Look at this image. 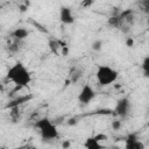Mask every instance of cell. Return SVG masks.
<instances>
[{"label":"cell","instance_id":"44dd1931","mask_svg":"<svg viewBox=\"0 0 149 149\" xmlns=\"http://www.w3.org/2000/svg\"><path fill=\"white\" fill-rule=\"evenodd\" d=\"M64 148H69L70 147V142L69 141H65V142H63V144H62Z\"/></svg>","mask_w":149,"mask_h":149},{"label":"cell","instance_id":"9c48e42d","mask_svg":"<svg viewBox=\"0 0 149 149\" xmlns=\"http://www.w3.org/2000/svg\"><path fill=\"white\" fill-rule=\"evenodd\" d=\"M84 147L87 148V149H100V148H101V144H100L99 141L95 140L94 136H93V137L86 139V141L84 142Z\"/></svg>","mask_w":149,"mask_h":149},{"label":"cell","instance_id":"ac0fdd59","mask_svg":"<svg viewBox=\"0 0 149 149\" xmlns=\"http://www.w3.org/2000/svg\"><path fill=\"white\" fill-rule=\"evenodd\" d=\"M126 45L129 47V48L133 47V45H134V40H133L132 37H128V38L126 40Z\"/></svg>","mask_w":149,"mask_h":149},{"label":"cell","instance_id":"5b68a950","mask_svg":"<svg viewBox=\"0 0 149 149\" xmlns=\"http://www.w3.org/2000/svg\"><path fill=\"white\" fill-rule=\"evenodd\" d=\"M129 109H130V101L128 98H121L116 101V106H115V112L121 118H125L128 115L129 113Z\"/></svg>","mask_w":149,"mask_h":149},{"label":"cell","instance_id":"4fadbf2b","mask_svg":"<svg viewBox=\"0 0 149 149\" xmlns=\"http://www.w3.org/2000/svg\"><path fill=\"white\" fill-rule=\"evenodd\" d=\"M101 48H102V41L95 40V41L92 43V49H93L94 51H99V50H101Z\"/></svg>","mask_w":149,"mask_h":149},{"label":"cell","instance_id":"ba28073f","mask_svg":"<svg viewBox=\"0 0 149 149\" xmlns=\"http://www.w3.org/2000/svg\"><path fill=\"white\" fill-rule=\"evenodd\" d=\"M64 45H66V44H64V43H62L59 41H56V40H50L49 41V48H50L51 52L54 55H56V56L59 54V49L62 47H64Z\"/></svg>","mask_w":149,"mask_h":149},{"label":"cell","instance_id":"2e32d148","mask_svg":"<svg viewBox=\"0 0 149 149\" xmlns=\"http://www.w3.org/2000/svg\"><path fill=\"white\" fill-rule=\"evenodd\" d=\"M19 50V44L17 43H14V44H12L10 47H9V51L10 52H16Z\"/></svg>","mask_w":149,"mask_h":149},{"label":"cell","instance_id":"7c38bea8","mask_svg":"<svg viewBox=\"0 0 149 149\" xmlns=\"http://www.w3.org/2000/svg\"><path fill=\"white\" fill-rule=\"evenodd\" d=\"M136 140H139V139H137V134L130 133V134H128L127 137H126V144H129V143H132V142H134V141H136Z\"/></svg>","mask_w":149,"mask_h":149},{"label":"cell","instance_id":"e0dca14e","mask_svg":"<svg viewBox=\"0 0 149 149\" xmlns=\"http://www.w3.org/2000/svg\"><path fill=\"white\" fill-rule=\"evenodd\" d=\"M94 139H95V140H98V141L100 142V141L106 140V139H107V136H106L105 134H98V135H95V136H94Z\"/></svg>","mask_w":149,"mask_h":149},{"label":"cell","instance_id":"8fae6325","mask_svg":"<svg viewBox=\"0 0 149 149\" xmlns=\"http://www.w3.org/2000/svg\"><path fill=\"white\" fill-rule=\"evenodd\" d=\"M142 70L144 72V76L148 77L149 76V57H144L143 62H142Z\"/></svg>","mask_w":149,"mask_h":149},{"label":"cell","instance_id":"6da1fadb","mask_svg":"<svg viewBox=\"0 0 149 149\" xmlns=\"http://www.w3.org/2000/svg\"><path fill=\"white\" fill-rule=\"evenodd\" d=\"M7 78L12 83H14L19 88L28 86L31 81V74L29 70L21 62H16L14 65H12L8 69Z\"/></svg>","mask_w":149,"mask_h":149},{"label":"cell","instance_id":"d6986e66","mask_svg":"<svg viewBox=\"0 0 149 149\" xmlns=\"http://www.w3.org/2000/svg\"><path fill=\"white\" fill-rule=\"evenodd\" d=\"M92 1H93V0H84L81 5H83L84 7H88V6H90V5L92 3Z\"/></svg>","mask_w":149,"mask_h":149},{"label":"cell","instance_id":"9a60e30c","mask_svg":"<svg viewBox=\"0 0 149 149\" xmlns=\"http://www.w3.org/2000/svg\"><path fill=\"white\" fill-rule=\"evenodd\" d=\"M80 76H81V74H80V72L72 73V74H71V81H72V83H77V81H78V79L80 78Z\"/></svg>","mask_w":149,"mask_h":149},{"label":"cell","instance_id":"3957f363","mask_svg":"<svg viewBox=\"0 0 149 149\" xmlns=\"http://www.w3.org/2000/svg\"><path fill=\"white\" fill-rule=\"evenodd\" d=\"M95 77L100 85L107 86V85L113 84L118 79L119 72L108 65H99L95 72Z\"/></svg>","mask_w":149,"mask_h":149},{"label":"cell","instance_id":"ffe728a7","mask_svg":"<svg viewBox=\"0 0 149 149\" xmlns=\"http://www.w3.org/2000/svg\"><path fill=\"white\" fill-rule=\"evenodd\" d=\"M68 123H69L70 126H72V125H76V123H77V120H76L74 118H72V119H70V120H69V122H68Z\"/></svg>","mask_w":149,"mask_h":149},{"label":"cell","instance_id":"7a4b0ae2","mask_svg":"<svg viewBox=\"0 0 149 149\" xmlns=\"http://www.w3.org/2000/svg\"><path fill=\"white\" fill-rule=\"evenodd\" d=\"M35 128L40 130V135L42 140L50 141L58 137V130L56 125L48 118H42L35 122Z\"/></svg>","mask_w":149,"mask_h":149},{"label":"cell","instance_id":"52a82bcc","mask_svg":"<svg viewBox=\"0 0 149 149\" xmlns=\"http://www.w3.org/2000/svg\"><path fill=\"white\" fill-rule=\"evenodd\" d=\"M12 36L16 40V41H22L28 36V30L26 28H16L13 33Z\"/></svg>","mask_w":149,"mask_h":149},{"label":"cell","instance_id":"277c9868","mask_svg":"<svg viewBox=\"0 0 149 149\" xmlns=\"http://www.w3.org/2000/svg\"><path fill=\"white\" fill-rule=\"evenodd\" d=\"M94 98H95V91L93 90V87H92L90 84H85V85L81 87V90H80V92H79V94H78V100H79V102H81V104H84V105H87V104H90Z\"/></svg>","mask_w":149,"mask_h":149},{"label":"cell","instance_id":"5bb4252c","mask_svg":"<svg viewBox=\"0 0 149 149\" xmlns=\"http://www.w3.org/2000/svg\"><path fill=\"white\" fill-rule=\"evenodd\" d=\"M121 121L120 120H114V121H112V128L114 129V130H119L120 128H121Z\"/></svg>","mask_w":149,"mask_h":149},{"label":"cell","instance_id":"8992f818","mask_svg":"<svg viewBox=\"0 0 149 149\" xmlns=\"http://www.w3.org/2000/svg\"><path fill=\"white\" fill-rule=\"evenodd\" d=\"M59 19L61 21L64 23V24H72L74 22V17H73V14H72V10L69 8V7H61V10H59Z\"/></svg>","mask_w":149,"mask_h":149},{"label":"cell","instance_id":"30bf717a","mask_svg":"<svg viewBox=\"0 0 149 149\" xmlns=\"http://www.w3.org/2000/svg\"><path fill=\"white\" fill-rule=\"evenodd\" d=\"M126 149H144V144L141 141L136 140L129 144H126Z\"/></svg>","mask_w":149,"mask_h":149}]
</instances>
